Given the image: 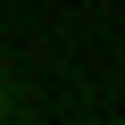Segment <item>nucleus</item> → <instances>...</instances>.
<instances>
[{
    "label": "nucleus",
    "mask_w": 125,
    "mask_h": 125,
    "mask_svg": "<svg viewBox=\"0 0 125 125\" xmlns=\"http://www.w3.org/2000/svg\"><path fill=\"white\" fill-rule=\"evenodd\" d=\"M9 108H17V100H9V83H0V117H9Z\"/></svg>",
    "instance_id": "nucleus-1"
}]
</instances>
